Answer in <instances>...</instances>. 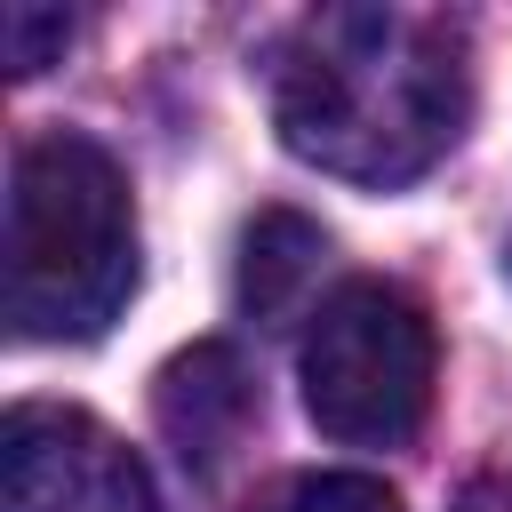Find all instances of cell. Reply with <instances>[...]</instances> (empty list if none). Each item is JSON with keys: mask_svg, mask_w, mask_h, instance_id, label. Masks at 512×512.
Returning <instances> with one entry per match:
<instances>
[{"mask_svg": "<svg viewBox=\"0 0 512 512\" xmlns=\"http://www.w3.org/2000/svg\"><path fill=\"white\" fill-rule=\"evenodd\" d=\"M472 112L464 32L424 8H320L272 56V128L344 184L424 176Z\"/></svg>", "mask_w": 512, "mask_h": 512, "instance_id": "cell-1", "label": "cell"}, {"mask_svg": "<svg viewBox=\"0 0 512 512\" xmlns=\"http://www.w3.org/2000/svg\"><path fill=\"white\" fill-rule=\"evenodd\" d=\"M136 296V200L104 144L40 136L8 176V320L32 344H80Z\"/></svg>", "mask_w": 512, "mask_h": 512, "instance_id": "cell-2", "label": "cell"}, {"mask_svg": "<svg viewBox=\"0 0 512 512\" xmlns=\"http://www.w3.org/2000/svg\"><path fill=\"white\" fill-rule=\"evenodd\" d=\"M304 416L344 448H392L432 408V320L384 280H344L296 352Z\"/></svg>", "mask_w": 512, "mask_h": 512, "instance_id": "cell-3", "label": "cell"}, {"mask_svg": "<svg viewBox=\"0 0 512 512\" xmlns=\"http://www.w3.org/2000/svg\"><path fill=\"white\" fill-rule=\"evenodd\" d=\"M0 512H152V472L96 416L24 400L0 424Z\"/></svg>", "mask_w": 512, "mask_h": 512, "instance_id": "cell-4", "label": "cell"}, {"mask_svg": "<svg viewBox=\"0 0 512 512\" xmlns=\"http://www.w3.org/2000/svg\"><path fill=\"white\" fill-rule=\"evenodd\" d=\"M152 408H160V432L176 440V456L200 464V472H216L240 448L248 416H256V384H248V368H240L232 344H192V352H176L160 368Z\"/></svg>", "mask_w": 512, "mask_h": 512, "instance_id": "cell-5", "label": "cell"}, {"mask_svg": "<svg viewBox=\"0 0 512 512\" xmlns=\"http://www.w3.org/2000/svg\"><path fill=\"white\" fill-rule=\"evenodd\" d=\"M320 264H328V232L304 224L296 208H264L248 224V240H240V304H248V320L288 328L296 304L312 296Z\"/></svg>", "mask_w": 512, "mask_h": 512, "instance_id": "cell-6", "label": "cell"}, {"mask_svg": "<svg viewBox=\"0 0 512 512\" xmlns=\"http://www.w3.org/2000/svg\"><path fill=\"white\" fill-rule=\"evenodd\" d=\"M264 512H400V496L384 480H368V472H304Z\"/></svg>", "mask_w": 512, "mask_h": 512, "instance_id": "cell-7", "label": "cell"}, {"mask_svg": "<svg viewBox=\"0 0 512 512\" xmlns=\"http://www.w3.org/2000/svg\"><path fill=\"white\" fill-rule=\"evenodd\" d=\"M64 40H72V16L64 8H40V0H8L0 8V48H8V72L16 80H32L40 64H56Z\"/></svg>", "mask_w": 512, "mask_h": 512, "instance_id": "cell-8", "label": "cell"}, {"mask_svg": "<svg viewBox=\"0 0 512 512\" xmlns=\"http://www.w3.org/2000/svg\"><path fill=\"white\" fill-rule=\"evenodd\" d=\"M504 272H512V248H504Z\"/></svg>", "mask_w": 512, "mask_h": 512, "instance_id": "cell-9", "label": "cell"}]
</instances>
